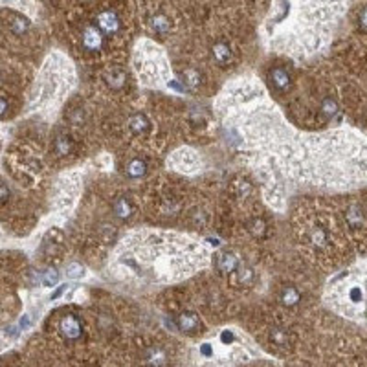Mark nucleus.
Here are the masks:
<instances>
[{"label": "nucleus", "instance_id": "11", "mask_svg": "<svg viewBox=\"0 0 367 367\" xmlns=\"http://www.w3.org/2000/svg\"><path fill=\"white\" fill-rule=\"evenodd\" d=\"M299 290L294 288V286H286V288H283V292H281V296H279V299H281V303L283 305H286V307H292V305H296L297 301H299Z\"/></svg>", "mask_w": 367, "mask_h": 367}, {"label": "nucleus", "instance_id": "1", "mask_svg": "<svg viewBox=\"0 0 367 367\" xmlns=\"http://www.w3.org/2000/svg\"><path fill=\"white\" fill-rule=\"evenodd\" d=\"M96 26L105 33V35H116L122 32V17L118 15L116 9H103L96 17Z\"/></svg>", "mask_w": 367, "mask_h": 367}, {"label": "nucleus", "instance_id": "2", "mask_svg": "<svg viewBox=\"0 0 367 367\" xmlns=\"http://www.w3.org/2000/svg\"><path fill=\"white\" fill-rule=\"evenodd\" d=\"M81 44L86 52H99L105 44V33L97 26H84L81 32Z\"/></svg>", "mask_w": 367, "mask_h": 367}, {"label": "nucleus", "instance_id": "5", "mask_svg": "<svg viewBox=\"0 0 367 367\" xmlns=\"http://www.w3.org/2000/svg\"><path fill=\"white\" fill-rule=\"evenodd\" d=\"M217 266H219L220 272H224V274H232V272H235L239 268V259L235 253H232V251H226V253H222L219 257V263H217Z\"/></svg>", "mask_w": 367, "mask_h": 367}, {"label": "nucleus", "instance_id": "28", "mask_svg": "<svg viewBox=\"0 0 367 367\" xmlns=\"http://www.w3.org/2000/svg\"><path fill=\"white\" fill-rule=\"evenodd\" d=\"M358 22H360V26L364 28V30H367V6L364 7L360 11V15H358Z\"/></svg>", "mask_w": 367, "mask_h": 367}, {"label": "nucleus", "instance_id": "20", "mask_svg": "<svg viewBox=\"0 0 367 367\" xmlns=\"http://www.w3.org/2000/svg\"><path fill=\"white\" fill-rule=\"evenodd\" d=\"M41 283L44 285V286H53V285H57L59 283V272H55V270H46V272H42Z\"/></svg>", "mask_w": 367, "mask_h": 367}, {"label": "nucleus", "instance_id": "30", "mask_svg": "<svg viewBox=\"0 0 367 367\" xmlns=\"http://www.w3.org/2000/svg\"><path fill=\"white\" fill-rule=\"evenodd\" d=\"M220 340H222V341H232V340H233V334H232V332H228V330H226V332H222V336H220Z\"/></svg>", "mask_w": 367, "mask_h": 367}, {"label": "nucleus", "instance_id": "12", "mask_svg": "<svg viewBox=\"0 0 367 367\" xmlns=\"http://www.w3.org/2000/svg\"><path fill=\"white\" fill-rule=\"evenodd\" d=\"M347 301L351 303V305H360V303L366 301V292H364V288H362L360 285H353V286H349Z\"/></svg>", "mask_w": 367, "mask_h": 367}, {"label": "nucleus", "instance_id": "22", "mask_svg": "<svg viewBox=\"0 0 367 367\" xmlns=\"http://www.w3.org/2000/svg\"><path fill=\"white\" fill-rule=\"evenodd\" d=\"M239 281L243 285H250L253 281V270L250 266H239Z\"/></svg>", "mask_w": 367, "mask_h": 367}, {"label": "nucleus", "instance_id": "27", "mask_svg": "<svg viewBox=\"0 0 367 367\" xmlns=\"http://www.w3.org/2000/svg\"><path fill=\"white\" fill-rule=\"evenodd\" d=\"M66 272H68V276L70 277H81L83 276V266L81 264H70L68 268H66Z\"/></svg>", "mask_w": 367, "mask_h": 367}, {"label": "nucleus", "instance_id": "9", "mask_svg": "<svg viewBox=\"0 0 367 367\" xmlns=\"http://www.w3.org/2000/svg\"><path fill=\"white\" fill-rule=\"evenodd\" d=\"M114 213H116V217H120V219H129L130 215H132V206H130V202L127 199H118L116 202H114Z\"/></svg>", "mask_w": 367, "mask_h": 367}, {"label": "nucleus", "instance_id": "15", "mask_svg": "<svg viewBox=\"0 0 367 367\" xmlns=\"http://www.w3.org/2000/svg\"><path fill=\"white\" fill-rule=\"evenodd\" d=\"M182 79H184V83H186L189 88H197L200 84V74H199V70H193V68H189V70L184 72Z\"/></svg>", "mask_w": 367, "mask_h": 367}, {"label": "nucleus", "instance_id": "18", "mask_svg": "<svg viewBox=\"0 0 367 367\" xmlns=\"http://www.w3.org/2000/svg\"><path fill=\"white\" fill-rule=\"evenodd\" d=\"M347 220H349V224L351 226H360L362 222H364V215H362V209L360 207H349V211H347Z\"/></svg>", "mask_w": 367, "mask_h": 367}, {"label": "nucleus", "instance_id": "29", "mask_svg": "<svg viewBox=\"0 0 367 367\" xmlns=\"http://www.w3.org/2000/svg\"><path fill=\"white\" fill-rule=\"evenodd\" d=\"M7 197H9V189H7V186L4 182H0V202H4Z\"/></svg>", "mask_w": 367, "mask_h": 367}, {"label": "nucleus", "instance_id": "19", "mask_svg": "<svg viewBox=\"0 0 367 367\" xmlns=\"http://www.w3.org/2000/svg\"><path fill=\"white\" fill-rule=\"evenodd\" d=\"M207 222V213L204 211V209H195L193 213H191V224L195 226V228H204Z\"/></svg>", "mask_w": 367, "mask_h": 367}, {"label": "nucleus", "instance_id": "3", "mask_svg": "<svg viewBox=\"0 0 367 367\" xmlns=\"http://www.w3.org/2000/svg\"><path fill=\"white\" fill-rule=\"evenodd\" d=\"M61 330H63L66 340H78L81 336V323L76 316L68 314L61 320Z\"/></svg>", "mask_w": 367, "mask_h": 367}, {"label": "nucleus", "instance_id": "13", "mask_svg": "<svg viewBox=\"0 0 367 367\" xmlns=\"http://www.w3.org/2000/svg\"><path fill=\"white\" fill-rule=\"evenodd\" d=\"M310 239V243L316 246V248H322V246L327 245V241H328V235L325 230H322V228H316V230H312L309 235Z\"/></svg>", "mask_w": 367, "mask_h": 367}, {"label": "nucleus", "instance_id": "16", "mask_svg": "<svg viewBox=\"0 0 367 367\" xmlns=\"http://www.w3.org/2000/svg\"><path fill=\"white\" fill-rule=\"evenodd\" d=\"M129 123H130V129L134 130V132H145V130L149 129L147 120H145V116H142V114H136V116H132Z\"/></svg>", "mask_w": 367, "mask_h": 367}, {"label": "nucleus", "instance_id": "23", "mask_svg": "<svg viewBox=\"0 0 367 367\" xmlns=\"http://www.w3.org/2000/svg\"><path fill=\"white\" fill-rule=\"evenodd\" d=\"M250 232L255 235V237H263L264 232H266V224H264L261 219H253L250 222Z\"/></svg>", "mask_w": 367, "mask_h": 367}, {"label": "nucleus", "instance_id": "24", "mask_svg": "<svg viewBox=\"0 0 367 367\" xmlns=\"http://www.w3.org/2000/svg\"><path fill=\"white\" fill-rule=\"evenodd\" d=\"M272 341H274L276 345H279V347H283V345H286V341H288V336H286L285 330L276 328V330H272Z\"/></svg>", "mask_w": 367, "mask_h": 367}, {"label": "nucleus", "instance_id": "10", "mask_svg": "<svg viewBox=\"0 0 367 367\" xmlns=\"http://www.w3.org/2000/svg\"><path fill=\"white\" fill-rule=\"evenodd\" d=\"M151 30L158 35H163V33L169 32V19L165 15H155L151 19Z\"/></svg>", "mask_w": 367, "mask_h": 367}, {"label": "nucleus", "instance_id": "31", "mask_svg": "<svg viewBox=\"0 0 367 367\" xmlns=\"http://www.w3.org/2000/svg\"><path fill=\"white\" fill-rule=\"evenodd\" d=\"M6 109H7V103L0 97V116H4V112H6Z\"/></svg>", "mask_w": 367, "mask_h": 367}, {"label": "nucleus", "instance_id": "6", "mask_svg": "<svg viewBox=\"0 0 367 367\" xmlns=\"http://www.w3.org/2000/svg\"><path fill=\"white\" fill-rule=\"evenodd\" d=\"M211 52H213V59L219 65H228L230 59H232V50H230V46L226 44V42H215Z\"/></svg>", "mask_w": 367, "mask_h": 367}, {"label": "nucleus", "instance_id": "26", "mask_svg": "<svg viewBox=\"0 0 367 367\" xmlns=\"http://www.w3.org/2000/svg\"><path fill=\"white\" fill-rule=\"evenodd\" d=\"M28 20L24 19H15L13 22H11V28H13V32L17 33V35H20V33H24L28 30Z\"/></svg>", "mask_w": 367, "mask_h": 367}, {"label": "nucleus", "instance_id": "21", "mask_svg": "<svg viewBox=\"0 0 367 367\" xmlns=\"http://www.w3.org/2000/svg\"><path fill=\"white\" fill-rule=\"evenodd\" d=\"M55 151H57L59 156H65L70 153V142H68L66 136H59L57 140H55Z\"/></svg>", "mask_w": 367, "mask_h": 367}, {"label": "nucleus", "instance_id": "14", "mask_svg": "<svg viewBox=\"0 0 367 367\" xmlns=\"http://www.w3.org/2000/svg\"><path fill=\"white\" fill-rule=\"evenodd\" d=\"M147 364L153 367H160L165 364V353L162 349H151L147 353Z\"/></svg>", "mask_w": 367, "mask_h": 367}, {"label": "nucleus", "instance_id": "17", "mask_svg": "<svg viewBox=\"0 0 367 367\" xmlns=\"http://www.w3.org/2000/svg\"><path fill=\"white\" fill-rule=\"evenodd\" d=\"M127 173H129V176H134V178L142 176V174L145 173V163L136 158V160H132L129 165H127Z\"/></svg>", "mask_w": 367, "mask_h": 367}, {"label": "nucleus", "instance_id": "7", "mask_svg": "<svg viewBox=\"0 0 367 367\" xmlns=\"http://www.w3.org/2000/svg\"><path fill=\"white\" fill-rule=\"evenodd\" d=\"M178 325H180V328L184 332H195L200 325L199 316L193 314V312H184V314H180V318H178Z\"/></svg>", "mask_w": 367, "mask_h": 367}, {"label": "nucleus", "instance_id": "25", "mask_svg": "<svg viewBox=\"0 0 367 367\" xmlns=\"http://www.w3.org/2000/svg\"><path fill=\"white\" fill-rule=\"evenodd\" d=\"M322 110L323 114H327V116H332V114H336V110H338V105H336L334 99H330V97H325L322 103Z\"/></svg>", "mask_w": 367, "mask_h": 367}, {"label": "nucleus", "instance_id": "4", "mask_svg": "<svg viewBox=\"0 0 367 367\" xmlns=\"http://www.w3.org/2000/svg\"><path fill=\"white\" fill-rule=\"evenodd\" d=\"M270 79H272V83H274V86H276L277 90H288L290 74L285 70V68H281V66L274 68V70L270 72Z\"/></svg>", "mask_w": 367, "mask_h": 367}, {"label": "nucleus", "instance_id": "8", "mask_svg": "<svg viewBox=\"0 0 367 367\" xmlns=\"http://www.w3.org/2000/svg\"><path fill=\"white\" fill-rule=\"evenodd\" d=\"M125 72L123 70H110V74L107 76V83H109L110 88H114V90H122L123 86H125Z\"/></svg>", "mask_w": 367, "mask_h": 367}]
</instances>
